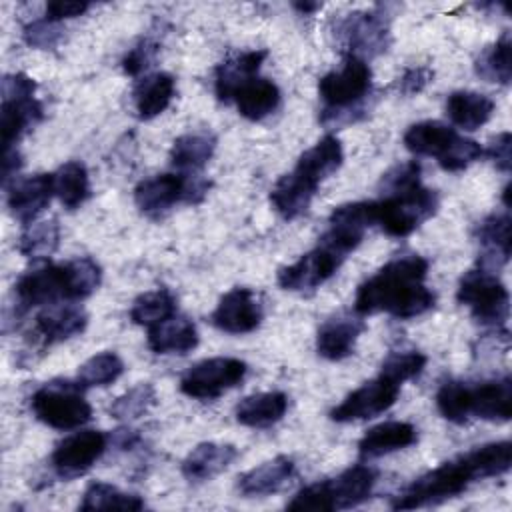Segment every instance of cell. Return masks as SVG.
I'll use <instances>...</instances> for the list:
<instances>
[{
    "instance_id": "cell-28",
    "label": "cell",
    "mask_w": 512,
    "mask_h": 512,
    "mask_svg": "<svg viewBox=\"0 0 512 512\" xmlns=\"http://www.w3.org/2000/svg\"><path fill=\"white\" fill-rule=\"evenodd\" d=\"M266 56H268L266 50H248L224 60L216 68V80H214V90L218 100L230 102L236 90L242 84H246L250 78H254V74L258 72Z\"/></svg>"
},
{
    "instance_id": "cell-51",
    "label": "cell",
    "mask_w": 512,
    "mask_h": 512,
    "mask_svg": "<svg viewBox=\"0 0 512 512\" xmlns=\"http://www.w3.org/2000/svg\"><path fill=\"white\" fill-rule=\"evenodd\" d=\"M20 166H22V160H20V154L16 152V148L4 150V154H2V180H4V184H8V180L16 176Z\"/></svg>"
},
{
    "instance_id": "cell-49",
    "label": "cell",
    "mask_w": 512,
    "mask_h": 512,
    "mask_svg": "<svg viewBox=\"0 0 512 512\" xmlns=\"http://www.w3.org/2000/svg\"><path fill=\"white\" fill-rule=\"evenodd\" d=\"M510 148H512V136H510V132H500V134H496V138L488 144V150H486L484 154L496 164L498 170L508 172V170H510V162H512Z\"/></svg>"
},
{
    "instance_id": "cell-34",
    "label": "cell",
    "mask_w": 512,
    "mask_h": 512,
    "mask_svg": "<svg viewBox=\"0 0 512 512\" xmlns=\"http://www.w3.org/2000/svg\"><path fill=\"white\" fill-rule=\"evenodd\" d=\"M174 98V78L166 72H156L140 80L134 92V104L138 118L150 120L162 114Z\"/></svg>"
},
{
    "instance_id": "cell-44",
    "label": "cell",
    "mask_w": 512,
    "mask_h": 512,
    "mask_svg": "<svg viewBox=\"0 0 512 512\" xmlns=\"http://www.w3.org/2000/svg\"><path fill=\"white\" fill-rule=\"evenodd\" d=\"M426 366V356L418 350H402L390 352L380 368V374L390 378L396 384H402L414 376H418Z\"/></svg>"
},
{
    "instance_id": "cell-11",
    "label": "cell",
    "mask_w": 512,
    "mask_h": 512,
    "mask_svg": "<svg viewBox=\"0 0 512 512\" xmlns=\"http://www.w3.org/2000/svg\"><path fill=\"white\" fill-rule=\"evenodd\" d=\"M108 436L100 430H80L66 436L52 452L50 464L54 472L64 478H78L86 474L96 460L106 452Z\"/></svg>"
},
{
    "instance_id": "cell-21",
    "label": "cell",
    "mask_w": 512,
    "mask_h": 512,
    "mask_svg": "<svg viewBox=\"0 0 512 512\" xmlns=\"http://www.w3.org/2000/svg\"><path fill=\"white\" fill-rule=\"evenodd\" d=\"M510 222H512L510 214L504 212V214H490L478 224L476 236L482 246V254L478 260L480 268L496 272L508 262L510 246H512Z\"/></svg>"
},
{
    "instance_id": "cell-35",
    "label": "cell",
    "mask_w": 512,
    "mask_h": 512,
    "mask_svg": "<svg viewBox=\"0 0 512 512\" xmlns=\"http://www.w3.org/2000/svg\"><path fill=\"white\" fill-rule=\"evenodd\" d=\"M216 150V138L208 132H192L178 136L170 150V160L178 170H202Z\"/></svg>"
},
{
    "instance_id": "cell-3",
    "label": "cell",
    "mask_w": 512,
    "mask_h": 512,
    "mask_svg": "<svg viewBox=\"0 0 512 512\" xmlns=\"http://www.w3.org/2000/svg\"><path fill=\"white\" fill-rule=\"evenodd\" d=\"M102 280L98 262L88 256L68 260L64 264H40L24 272L16 286V300L26 310L32 306L58 304L62 300L88 298Z\"/></svg>"
},
{
    "instance_id": "cell-6",
    "label": "cell",
    "mask_w": 512,
    "mask_h": 512,
    "mask_svg": "<svg viewBox=\"0 0 512 512\" xmlns=\"http://www.w3.org/2000/svg\"><path fill=\"white\" fill-rule=\"evenodd\" d=\"M36 82L22 74H6L2 80V112L0 132L2 148H16L14 144L42 120V104L36 100Z\"/></svg>"
},
{
    "instance_id": "cell-10",
    "label": "cell",
    "mask_w": 512,
    "mask_h": 512,
    "mask_svg": "<svg viewBox=\"0 0 512 512\" xmlns=\"http://www.w3.org/2000/svg\"><path fill=\"white\" fill-rule=\"evenodd\" d=\"M246 362L228 356H216L194 364L180 380V390L196 400H214L226 390L238 386L246 376Z\"/></svg>"
},
{
    "instance_id": "cell-15",
    "label": "cell",
    "mask_w": 512,
    "mask_h": 512,
    "mask_svg": "<svg viewBox=\"0 0 512 512\" xmlns=\"http://www.w3.org/2000/svg\"><path fill=\"white\" fill-rule=\"evenodd\" d=\"M262 322V308L250 288H232L212 312V324L228 334H248Z\"/></svg>"
},
{
    "instance_id": "cell-13",
    "label": "cell",
    "mask_w": 512,
    "mask_h": 512,
    "mask_svg": "<svg viewBox=\"0 0 512 512\" xmlns=\"http://www.w3.org/2000/svg\"><path fill=\"white\" fill-rule=\"evenodd\" d=\"M374 224V200L350 202L338 206L328 220V230L324 232L320 244L338 252L346 258L362 240L366 230Z\"/></svg>"
},
{
    "instance_id": "cell-4",
    "label": "cell",
    "mask_w": 512,
    "mask_h": 512,
    "mask_svg": "<svg viewBox=\"0 0 512 512\" xmlns=\"http://www.w3.org/2000/svg\"><path fill=\"white\" fill-rule=\"evenodd\" d=\"M438 208L434 190L424 188L420 182L388 192L382 200H374V224L388 236H408Z\"/></svg>"
},
{
    "instance_id": "cell-29",
    "label": "cell",
    "mask_w": 512,
    "mask_h": 512,
    "mask_svg": "<svg viewBox=\"0 0 512 512\" xmlns=\"http://www.w3.org/2000/svg\"><path fill=\"white\" fill-rule=\"evenodd\" d=\"M460 134L438 120H424L418 124H412L406 132H404V146L418 156H434L436 160H440L446 150L454 144V140Z\"/></svg>"
},
{
    "instance_id": "cell-8",
    "label": "cell",
    "mask_w": 512,
    "mask_h": 512,
    "mask_svg": "<svg viewBox=\"0 0 512 512\" xmlns=\"http://www.w3.org/2000/svg\"><path fill=\"white\" fill-rule=\"evenodd\" d=\"M80 390L82 386L78 382H50L32 394L30 408L34 416L50 428H80L92 416V408Z\"/></svg>"
},
{
    "instance_id": "cell-5",
    "label": "cell",
    "mask_w": 512,
    "mask_h": 512,
    "mask_svg": "<svg viewBox=\"0 0 512 512\" xmlns=\"http://www.w3.org/2000/svg\"><path fill=\"white\" fill-rule=\"evenodd\" d=\"M372 70L366 60L348 54L340 70L328 72L318 82V94L324 102V124H334L344 112H360V102L370 94Z\"/></svg>"
},
{
    "instance_id": "cell-42",
    "label": "cell",
    "mask_w": 512,
    "mask_h": 512,
    "mask_svg": "<svg viewBox=\"0 0 512 512\" xmlns=\"http://www.w3.org/2000/svg\"><path fill=\"white\" fill-rule=\"evenodd\" d=\"M436 406L446 420L464 424L470 418V386L456 380L444 382L436 392Z\"/></svg>"
},
{
    "instance_id": "cell-14",
    "label": "cell",
    "mask_w": 512,
    "mask_h": 512,
    "mask_svg": "<svg viewBox=\"0 0 512 512\" xmlns=\"http://www.w3.org/2000/svg\"><path fill=\"white\" fill-rule=\"evenodd\" d=\"M344 256L318 244L314 250L300 256L294 264L278 270V284L290 292H312L336 274Z\"/></svg>"
},
{
    "instance_id": "cell-39",
    "label": "cell",
    "mask_w": 512,
    "mask_h": 512,
    "mask_svg": "<svg viewBox=\"0 0 512 512\" xmlns=\"http://www.w3.org/2000/svg\"><path fill=\"white\" fill-rule=\"evenodd\" d=\"M144 500L136 494L122 492L106 482H92L82 498L80 510H142Z\"/></svg>"
},
{
    "instance_id": "cell-31",
    "label": "cell",
    "mask_w": 512,
    "mask_h": 512,
    "mask_svg": "<svg viewBox=\"0 0 512 512\" xmlns=\"http://www.w3.org/2000/svg\"><path fill=\"white\" fill-rule=\"evenodd\" d=\"M494 112V102L486 94L470 92V90H458L452 92L446 100V114L450 122L466 132L478 130L484 126Z\"/></svg>"
},
{
    "instance_id": "cell-7",
    "label": "cell",
    "mask_w": 512,
    "mask_h": 512,
    "mask_svg": "<svg viewBox=\"0 0 512 512\" xmlns=\"http://www.w3.org/2000/svg\"><path fill=\"white\" fill-rule=\"evenodd\" d=\"M456 298L476 322L502 328L510 314V294L502 280L484 268H474L460 278Z\"/></svg>"
},
{
    "instance_id": "cell-18",
    "label": "cell",
    "mask_w": 512,
    "mask_h": 512,
    "mask_svg": "<svg viewBox=\"0 0 512 512\" xmlns=\"http://www.w3.org/2000/svg\"><path fill=\"white\" fill-rule=\"evenodd\" d=\"M344 40L352 56L364 60V56H374L386 50L388 44V24L378 12H356L350 14L342 26Z\"/></svg>"
},
{
    "instance_id": "cell-53",
    "label": "cell",
    "mask_w": 512,
    "mask_h": 512,
    "mask_svg": "<svg viewBox=\"0 0 512 512\" xmlns=\"http://www.w3.org/2000/svg\"><path fill=\"white\" fill-rule=\"evenodd\" d=\"M292 8L298 10L300 14H312V12L320 10L322 4L320 2H292Z\"/></svg>"
},
{
    "instance_id": "cell-9",
    "label": "cell",
    "mask_w": 512,
    "mask_h": 512,
    "mask_svg": "<svg viewBox=\"0 0 512 512\" xmlns=\"http://www.w3.org/2000/svg\"><path fill=\"white\" fill-rule=\"evenodd\" d=\"M210 188L194 174H158L142 180L134 190L136 206L148 216H160L178 202H200Z\"/></svg>"
},
{
    "instance_id": "cell-32",
    "label": "cell",
    "mask_w": 512,
    "mask_h": 512,
    "mask_svg": "<svg viewBox=\"0 0 512 512\" xmlns=\"http://www.w3.org/2000/svg\"><path fill=\"white\" fill-rule=\"evenodd\" d=\"M286 408H288L286 394L274 390V392H258L242 398L234 414L242 426L268 428L286 414Z\"/></svg>"
},
{
    "instance_id": "cell-48",
    "label": "cell",
    "mask_w": 512,
    "mask_h": 512,
    "mask_svg": "<svg viewBox=\"0 0 512 512\" xmlns=\"http://www.w3.org/2000/svg\"><path fill=\"white\" fill-rule=\"evenodd\" d=\"M90 8L88 2H68V0H52L46 4V14L44 18L48 22H62V20H68V18H76V16H82L86 10Z\"/></svg>"
},
{
    "instance_id": "cell-43",
    "label": "cell",
    "mask_w": 512,
    "mask_h": 512,
    "mask_svg": "<svg viewBox=\"0 0 512 512\" xmlns=\"http://www.w3.org/2000/svg\"><path fill=\"white\" fill-rule=\"evenodd\" d=\"M154 404H156L154 386L148 382H140L112 402L110 414L118 420H136L144 412H148Z\"/></svg>"
},
{
    "instance_id": "cell-19",
    "label": "cell",
    "mask_w": 512,
    "mask_h": 512,
    "mask_svg": "<svg viewBox=\"0 0 512 512\" xmlns=\"http://www.w3.org/2000/svg\"><path fill=\"white\" fill-rule=\"evenodd\" d=\"M366 324L360 314H338L326 320L316 336V350L326 360H342L354 352Z\"/></svg>"
},
{
    "instance_id": "cell-36",
    "label": "cell",
    "mask_w": 512,
    "mask_h": 512,
    "mask_svg": "<svg viewBox=\"0 0 512 512\" xmlns=\"http://www.w3.org/2000/svg\"><path fill=\"white\" fill-rule=\"evenodd\" d=\"M54 194L68 210H76L90 196V178L82 162L70 160L54 174Z\"/></svg>"
},
{
    "instance_id": "cell-1",
    "label": "cell",
    "mask_w": 512,
    "mask_h": 512,
    "mask_svg": "<svg viewBox=\"0 0 512 512\" xmlns=\"http://www.w3.org/2000/svg\"><path fill=\"white\" fill-rule=\"evenodd\" d=\"M512 464V444L508 440L478 446L454 460L442 462L434 470L416 478L402 494L394 496V510H412L440 504L456 498L472 482L492 476H502Z\"/></svg>"
},
{
    "instance_id": "cell-40",
    "label": "cell",
    "mask_w": 512,
    "mask_h": 512,
    "mask_svg": "<svg viewBox=\"0 0 512 512\" xmlns=\"http://www.w3.org/2000/svg\"><path fill=\"white\" fill-rule=\"evenodd\" d=\"M510 48H512L510 34L504 32L492 46H488L480 54V58L476 60V74L488 82L508 84L510 76H512Z\"/></svg>"
},
{
    "instance_id": "cell-38",
    "label": "cell",
    "mask_w": 512,
    "mask_h": 512,
    "mask_svg": "<svg viewBox=\"0 0 512 512\" xmlns=\"http://www.w3.org/2000/svg\"><path fill=\"white\" fill-rule=\"evenodd\" d=\"M174 314H176V298L166 288H158V290L140 294L130 308V320L134 324L146 326V328H150Z\"/></svg>"
},
{
    "instance_id": "cell-46",
    "label": "cell",
    "mask_w": 512,
    "mask_h": 512,
    "mask_svg": "<svg viewBox=\"0 0 512 512\" xmlns=\"http://www.w3.org/2000/svg\"><path fill=\"white\" fill-rule=\"evenodd\" d=\"M156 52H158V44L152 42V40H140L136 46H132L124 60H122V68L126 74L130 76H138L142 74L150 64L152 60L156 58Z\"/></svg>"
},
{
    "instance_id": "cell-23",
    "label": "cell",
    "mask_w": 512,
    "mask_h": 512,
    "mask_svg": "<svg viewBox=\"0 0 512 512\" xmlns=\"http://www.w3.org/2000/svg\"><path fill=\"white\" fill-rule=\"evenodd\" d=\"M342 160L344 152L340 140L332 134H326L312 148L300 154L294 172L318 188L328 176H332L340 168Z\"/></svg>"
},
{
    "instance_id": "cell-20",
    "label": "cell",
    "mask_w": 512,
    "mask_h": 512,
    "mask_svg": "<svg viewBox=\"0 0 512 512\" xmlns=\"http://www.w3.org/2000/svg\"><path fill=\"white\" fill-rule=\"evenodd\" d=\"M88 324V316L74 304H50L36 316L34 334L44 346L64 342L80 334Z\"/></svg>"
},
{
    "instance_id": "cell-30",
    "label": "cell",
    "mask_w": 512,
    "mask_h": 512,
    "mask_svg": "<svg viewBox=\"0 0 512 512\" xmlns=\"http://www.w3.org/2000/svg\"><path fill=\"white\" fill-rule=\"evenodd\" d=\"M316 190V186H312L308 180L292 170L278 178V182L270 190V204L282 218L294 220L308 210Z\"/></svg>"
},
{
    "instance_id": "cell-22",
    "label": "cell",
    "mask_w": 512,
    "mask_h": 512,
    "mask_svg": "<svg viewBox=\"0 0 512 512\" xmlns=\"http://www.w3.org/2000/svg\"><path fill=\"white\" fill-rule=\"evenodd\" d=\"M470 416L508 422L512 416V380L504 376L470 386Z\"/></svg>"
},
{
    "instance_id": "cell-16",
    "label": "cell",
    "mask_w": 512,
    "mask_h": 512,
    "mask_svg": "<svg viewBox=\"0 0 512 512\" xmlns=\"http://www.w3.org/2000/svg\"><path fill=\"white\" fill-rule=\"evenodd\" d=\"M320 484L328 498L330 510H346L370 498L376 484V472L370 466L356 464L340 472L336 478L322 480Z\"/></svg>"
},
{
    "instance_id": "cell-37",
    "label": "cell",
    "mask_w": 512,
    "mask_h": 512,
    "mask_svg": "<svg viewBox=\"0 0 512 512\" xmlns=\"http://www.w3.org/2000/svg\"><path fill=\"white\" fill-rule=\"evenodd\" d=\"M60 244V226L58 220L32 222L24 228L18 240V252L32 260H44L56 252Z\"/></svg>"
},
{
    "instance_id": "cell-33",
    "label": "cell",
    "mask_w": 512,
    "mask_h": 512,
    "mask_svg": "<svg viewBox=\"0 0 512 512\" xmlns=\"http://www.w3.org/2000/svg\"><path fill=\"white\" fill-rule=\"evenodd\" d=\"M232 100L236 102V108L244 118L262 120L278 108L280 90L272 80L254 76L236 90Z\"/></svg>"
},
{
    "instance_id": "cell-24",
    "label": "cell",
    "mask_w": 512,
    "mask_h": 512,
    "mask_svg": "<svg viewBox=\"0 0 512 512\" xmlns=\"http://www.w3.org/2000/svg\"><path fill=\"white\" fill-rule=\"evenodd\" d=\"M296 474V466L288 456H276L238 478V490L244 496H268L280 492Z\"/></svg>"
},
{
    "instance_id": "cell-45",
    "label": "cell",
    "mask_w": 512,
    "mask_h": 512,
    "mask_svg": "<svg viewBox=\"0 0 512 512\" xmlns=\"http://www.w3.org/2000/svg\"><path fill=\"white\" fill-rule=\"evenodd\" d=\"M480 156H484L482 146L476 140L458 136L454 144L446 150V154L438 160V164L448 172H458L468 168L472 162H476Z\"/></svg>"
},
{
    "instance_id": "cell-41",
    "label": "cell",
    "mask_w": 512,
    "mask_h": 512,
    "mask_svg": "<svg viewBox=\"0 0 512 512\" xmlns=\"http://www.w3.org/2000/svg\"><path fill=\"white\" fill-rule=\"evenodd\" d=\"M124 372V362L116 352H100L88 358L80 368L76 382L82 388H94V386H108L120 378Z\"/></svg>"
},
{
    "instance_id": "cell-25",
    "label": "cell",
    "mask_w": 512,
    "mask_h": 512,
    "mask_svg": "<svg viewBox=\"0 0 512 512\" xmlns=\"http://www.w3.org/2000/svg\"><path fill=\"white\" fill-rule=\"evenodd\" d=\"M148 330V348L156 354H188L198 344L196 326L184 316H170Z\"/></svg>"
},
{
    "instance_id": "cell-50",
    "label": "cell",
    "mask_w": 512,
    "mask_h": 512,
    "mask_svg": "<svg viewBox=\"0 0 512 512\" xmlns=\"http://www.w3.org/2000/svg\"><path fill=\"white\" fill-rule=\"evenodd\" d=\"M434 78V72L428 66H416L408 68L400 78V92L402 94H418L422 92Z\"/></svg>"
},
{
    "instance_id": "cell-52",
    "label": "cell",
    "mask_w": 512,
    "mask_h": 512,
    "mask_svg": "<svg viewBox=\"0 0 512 512\" xmlns=\"http://www.w3.org/2000/svg\"><path fill=\"white\" fill-rule=\"evenodd\" d=\"M138 442L136 430H116V444L120 448H130Z\"/></svg>"
},
{
    "instance_id": "cell-26",
    "label": "cell",
    "mask_w": 512,
    "mask_h": 512,
    "mask_svg": "<svg viewBox=\"0 0 512 512\" xmlns=\"http://www.w3.org/2000/svg\"><path fill=\"white\" fill-rule=\"evenodd\" d=\"M238 456L236 446L202 442L182 462V474L190 482H204L226 470Z\"/></svg>"
},
{
    "instance_id": "cell-12",
    "label": "cell",
    "mask_w": 512,
    "mask_h": 512,
    "mask_svg": "<svg viewBox=\"0 0 512 512\" xmlns=\"http://www.w3.org/2000/svg\"><path fill=\"white\" fill-rule=\"evenodd\" d=\"M400 394V384L378 374V378L364 382L360 388L350 392L336 408L330 410L334 422H356L374 418L394 406Z\"/></svg>"
},
{
    "instance_id": "cell-47",
    "label": "cell",
    "mask_w": 512,
    "mask_h": 512,
    "mask_svg": "<svg viewBox=\"0 0 512 512\" xmlns=\"http://www.w3.org/2000/svg\"><path fill=\"white\" fill-rule=\"evenodd\" d=\"M60 38V30L56 28L54 22H48L46 18L42 20H34L24 28V40L28 46L34 48H54L56 42Z\"/></svg>"
},
{
    "instance_id": "cell-2",
    "label": "cell",
    "mask_w": 512,
    "mask_h": 512,
    "mask_svg": "<svg viewBox=\"0 0 512 512\" xmlns=\"http://www.w3.org/2000/svg\"><path fill=\"white\" fill-rule=\"evenodd\" d=\"M428 260L408 254L390 260L358 286L354 312L360 316L386 312L394 318H416L428 312L436 296L426 288Z\"/></svg>"
},
{
    "instance_id": "cell-17",
    "label": "cell",
    "mask_w": 512,
    "mask_h": 512,
    "mask_svg": "<svg viewBox=\"0 0 512 512\" xmlns=\"http://www.w3.org/2000/svg\"><path fill=\"white\" fill-rule=\"evenodd\" d=\"M54 194V174H34L14 182L8 192V208L24 226L32 224L50 204Z\"/></svg>"
},
{
    "instance_id": "cell-27",
    "label": "cell",
    "mask_w": 512,
    "mask_h": 512,
    "mask_svg": "<svg viewBox=\"0 0 512 512\" xmlns=\"http://www.w3.org/2000/svg\"><path fill=\"white\" fill-rule=\"evenodd\" d=\"M416 442V428L410 422L390 420L370 428L358 442V454L362 458H378L396 450H402Z\"/></svg>"
}]
</instances>
